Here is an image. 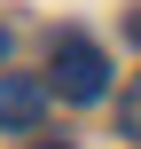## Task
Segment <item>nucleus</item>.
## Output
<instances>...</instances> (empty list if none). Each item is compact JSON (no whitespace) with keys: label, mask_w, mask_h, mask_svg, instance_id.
I'll return each instance as SVG.
<instances>
[{"label":"nucleus","mask_w":141,"mask_h":149,"mask_svg":"<svg viewBox=\"0 0 141 149\" xmlns=\"http://www.w3.org/2000/svg\"><path fill=\"white\" fill-rule=\"evenodd\" d=\"M55 94L63 102H102L110 94V63H102L94 39H78V31L55 39Z\"/></svg>","instance_id":"f257e3e1"},{"label":"nucleus","mask_w":141,"mask_h":149,"mask_svg":"<svg viewBox=\"0 0 141 149\" xmlns=\"http://www.w3.org/2000/svg\"><path fill=\"white\" fill-rule=\"evenodd\" d=\"M47 94H55V86H39V79L8 71V79H0V126H8V134H31V126L47 118Z\"/></svg>","instance_id":"f03ea898"},{"label":"nucleus","mask_w":141,"mask_h":149,"mask_svg":"<svg viewBox=\"0 0 141 149\" xmlns=\"http://www.w3.org/2000/svg\"><path fill=\"white\" fill-rule=\"evenodd\" d=\"M118 118H126V134H133V141H141V79H133V86H126V110H118Z\"/></svg>","instance_id":"7ed1b4c3"},{"label":"nucleus","mask_w":141,"mask_h":149,"mask_svg":"<svg viewBox=\"0 0 141 149\" xmlns=\"http://www.w3.org/2000/svg\"><path fill=\"white\" fill-rule=\"evenodd\" d=\"M126 39H133V47H141V8H133V16H126Z\"/></svg>","instance_id":"20e7f679"},{"label":"nucleus","mask_w":141,"mask_h":149,"mask_svg":"<svg viewBox=\"0 0 141 149\" xmlns=\"http://www.w3.org/2000/svg\"><path fill=\"white\" fill-rule=\"evenodd\" d=\"M39 149H71V141H39Z\"/></svg>","instance_id":"39448f33"},{"label":"nucleus","mask_w":141,"mask_h":149,"mask_svg":"<svg viewBox=\"0 0 141 149\" xmlns=\"http://www.w3.org/2000/svg\"><path fill=\"white\" fill-rule=\"evenodd\" d=\"M0 55H8V31H0Z\"/></svg>","instance_id":"423d86ee"}]
</instances>
